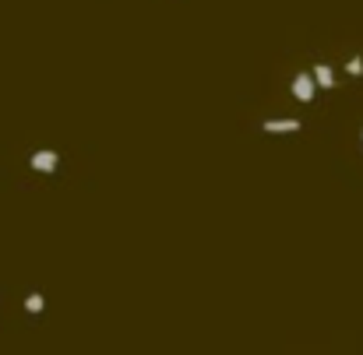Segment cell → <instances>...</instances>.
I'll return each mask as SVG.
<instances>
[{
  "label": "cell",
  "instance_id": "cell-4",
  "mask_svg": "<svg viewBox=\"0 0 363 355\" xmlns=\"http://www.w3.org/2000/svg\"><path fill=\"white\" fill-rule=\"evenodd\" d=\"M261 130H264V134H296V130H300V120H289V117L264 120V123H261Z\"/></svg>",
  "mask_w": 363,
  "mask_h": 355
},
{
  "label": "cell",
  "instance_id": "cell-1",
  "mask_svg": "<svg viewBox=\"0 0 363 355\" xmlns=\"http://www.w3.org/2000/svg\"><path fill=\"white\" fill-rule=\"evenodd\" d=\"M28 165H32L35 173H43V176H53V173L60 169V155H57L53 148H39V151L28 158Z\"/></svg>",
  "mask_w": 363,
  "mask_h": 355
},
{
  "label": "cell",
  "instance_id": "cell-6",
  "mask_svg": "<svg viewBox=\"0 0 363 355\" xmlns=\"http://www.w3.org/2000/svg\"><path fill=\"white\" fill-rule=\"evenodd\" d=\"M346 71H350L353 78H360V74H363V57H353V60L346 64Z\"/></svg>",
  "mask_w": 363,
  "mask_h": 355
},
{
  "label": "cell",
  "instance_id": "cell-2",
  "mask_svg": "<svg viewBox=\"0 0 363 355\" xmlns=\"http://www.w3.org/2000/svg\"><path fill=\"white\" fill-rule=\"evenodd\" d=\"M289 92H293V99H300V103H314V95H318V85H314L311 71H300V74L293 78Z\"/></svg>",
  "mask_w": 363,
  "mask_h": 355
},
{
  "label": "cell",
  "instance_id": "cell-5",
  "mask_svg": "<svg viewBox=\"0 0 363 355\" xmlns=\"http://www.w3.org/2000/svg\"><path fill=\"white\" fill-rule=\"evenodd\" d=\"M25 310H28V313H43V310H46V299H43L39 292H32V296L25 299Z\"/></svg>",
  "mask_w": 363,
  "mask_h": 355
},
{
  "label": "cell",
  "instance_id": "cell-3",
  "mask_svg": "<svg viewBox=\"0 0 363 355\" xmlns=\"http://www.w3.org/2000/svg\"><path fill=\"white\" fill-rule=\"evenodd\" d=\"M311 78H314L318 92H332V88H335V71H332L328 64H318V67L311 71Z\"/></svg>",
  "mask_w": 363,
  "mask_h": 355
}]
</instances>
